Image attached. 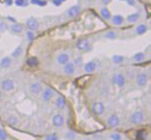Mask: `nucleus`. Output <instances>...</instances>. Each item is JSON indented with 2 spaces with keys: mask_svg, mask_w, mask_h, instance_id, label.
Segmentation results:
<instances>
[{
  "mask_svg": "<svg viewBox=\"0 0 151 140\" xmlns=\"http://www.w3.org/2000/svg\"><path fill=\"white\" fill-rule=\"evenodd\" d=\"M69 61H70V56H69L68 53H65V52L59 53V54L57 55V57H56L57 64L61 65V66L65 65L67 62H69Z\"/></svg>",
  "mask_w": 151,
  "mask_h": 140,
  "instance_id": "nucleus-12",
  "label": "nucleus"
},
{
  "mask_svg": "<svg viewBox=\"0 0 151 140\" xmlns=\"http://www.w3.org/2000/svg\"><path fill=\"white\" fill-rule=\"evenodd\" d=\"M6 122H7V124H9V125H16L18 122V119L15 117V115H9V117H7Z\"/></svg>",
  "mask_w": 151,
  "mask_h": 140,
  "instance_id": "nucleus-30",
  "label": "nucleus"
},
{
  "mask_svg": "<svg viewBox=\"0 0 151 140\" xmlns=\"http://www.w3.org/2000/svg\"><path fill=\"white\" fill-rule=\"evenodd\" d=\"M146 60V54L144 52H138L134 55H132L130 61L134 63H140V62H144Z\"/></svg>",
  "mask_w": 151,
  "mask_h": 140,
  "instance_id": "nucleus-16",
  "label": "nucleus"
},
{
  "mask_svg": "<svg viewBox=\"0 0 151 140\" xmlns=\"http://www.w3.org/2000/svg\"><path fill=\"white\" fill-rule=\"evenodd\" d=\"M7 29H9V26H7V24L5 23L4 21H0V32H1V33H3V32H5Z\"/></svg>",
  "mask_w": 151,
  "mask_h": 140,
  "instance_id": "nucleus-34",
  "label": "nucleus"
},
{
  "mask_svg": "<svg viewBox=\"0 0 151 140\" xmlns=\"http://www.w3.org/2000/svg\"><path fill=\"white\" fill-rule=\"evenodd\" d=\"M5 2H6V5H12L13 4V0H6Z\"/></svg>",
  "mask_w": 151,
  "mask_h": 140,
  "instance_id": "nucleus-39",
  "label": "nucleus"
},
{
  "mask_svg": "<svg viewBox=\"0 0 151 140\" xmlns=\"http://www.w3.org/2000/svg\"><path fill=\"white\" fill-rule=\"evenodd\" d=\"M111 1L112 0H101V3H103L104 5H108Z\"/></svg>",
  "mask_w": 151,
  "mask_h": 140,
  "instance_id": "nucleus-38",
  "label": "nucleus"
},
{
  "mask_svg": "<svg viewBox=\"0 0 151 140\" xmlns=\"http://www.w3.org/2000/svg\"><path fill=\"white\" fill-rule=\"evenodd\" d=\"M55 105L58 109H63L66 106V99L63 96H57L55 100Z\"/></svg>",
  "mask_w": 151,
  "mask_h": 140,
  "instance_id": "nucleus-21",
  "label": "nucleus"
},
{
  "mask_svg": "<svg viewBox=\"0 0 151 140\" xmlns=\"http://www.w3.org/2000/svg\"><path fill=\"white\" fill-rule=\"evenodd\" d=\"M119 1H125V0H119Z\"/></svg>",
  "mask_w": 151,
  "mask_h": 140,
  "instance_id": "nucleus-44",
  "label": "nucleus"
},
{
  "mask_svg": "<svg viewBox=\"0 0 151 140\" xmlns=\"http://www.w3.org/2000/svg\"><path fill=\"white\" fill-rule=\"evenodd\" d=\"M22 54H23V46L19 45L15 48V50H14L13 53H12V57H14V58H18V57L21 56Z\"/></svg>",
  "mask_w": 151,
  "mask_h": 140,
  "instance_id": "nucleus-27",
  "label": "nucleus"
},
{
  "mask_svg": "<svg viewBox=\"0 0 151 140\" xmlns=\"http://www.w3.org/2000/svg\"><path fill=\"white\" fill-rule=\"evenodd\" d=\"M9 30H11L12 33L15 34V35H19V34H21L22 32H23V26H22L21 24L14 23V24H12V25H11Z\"/></svg>",
  "mask_w": 151,
  "mask_h": 140,
  "instance_id": "nucleus-18",
  "label": "nucleus"
},
{
  "mask_svg": "<svg viewBox=\"0 0 151 140\" xmlns=\"http://www.w3.org/2000/svg\"><path fill=\"white\" fill-rule=\"evenodd\" d=\"M99 69V62L96 60H91L89 62H87L83 67V70L86 73H93Z\"/></svg>",
  "mask_w": 151,
  "mask_h": 140,
  "instance_id": "nucleus-8",
  "label": "nucleus"
},
{
  "mask_svg": "<svg viewBox=\"0 0 151 140\" xmlns=\"http://www.w3.org/2000/svg\"><path fill=\"white\" fill-rule=\"evenodd\" d=\"M136 82H137V86L140 87V88L146 87L147 84H148V75H147V73H145V72H140V73L137 74Z\"/></svg>",
  "mask_w": 151,
  "mask_h": 140,
  "instance_id": "nucleus-10",
  "label": "nucleus"
},
{
  "mask_svg": "<svg viewBox=\"0 0 151 140\" xmlns=\"http://www.w3.org/2000/svg\"><path fill=\"white\" fill-rule=\"evenodd\" d=\"M125 1L129 6H134L136 5V0H125Z\"/></svg>",
  "mask_w": 151,
  "mask_h": 140,
  "instance_id": "nucleus-37",
  "label": "nucleus"
},
{
  "mask_svg": "<svg viewBox=\"0 0 151 140\" xmlns=\"http://www.w3.org/2000/svg\"><path fill=\"white\" fill-rule=\"evenodd\" d=\"M65 123L64 117L60 113H56L54 117H52V124L55 128H62Z\"/></svg>",
  "mask_w": 151,
  "mask_h": 140,
  "instance_id": "nucleus-15",
  "label": "nucleus"
},
{
  "mask_svg": "<svg viewBox=\"0 0 151 140\" xmlns=\"http://www.w3.org/2000/svg\"><path fill=\"white\" fill-rule=\"evenodd\" d=\"M91 110H92V112L94 113V114L103 115L106 111V106L101 101H95V102L91 105Z\"/></svg>",
  "mask_w": 151,
  "mask_h": 140,
  "instance_id": "nucleus-6",
  "label": "nucleus"
},
{
  "mask_svg": "<svg viewBox=\"0 0 151 140\" xmlns=\"http://www.w3.org/2000/svg\"><path fill=\"white\" fill-rule=\"evenodd\" d=\"M0 140H7V134L2 128H0Z\"/></svg>",
  "mask_w": 151,
  "mask_h": 140,
  "instance_id": "nucleus-36",
  "label": "nucleus"
},
{
  "mask_svg": "<svg viewBox=\"0 0 151 140\" xmlns=\"http://www.w3.org/2000/svg\"><path fill=\"white\" fill-rule=\"evenodd\" d=\"M25 25L30 31H36L40 28V22L34 18H29V19L26 20Z\"/></svg>",
  "mask_w": 151,
  "mask_h": 140,
  "instance_id": "nucleus-14",
  "label": "nucleus"
},
{
  "mask_svg": "<svg viewBox=\"0 0 151 140\" xmlns=\"http://www.w3.org/2000/svg\"><path fill=\"white\" fill-rule=\"evenodd\" d=\"M81 13V6L79 4H75L73 6H70L65 13V16L67 18H76L77 16H79Z\"/></svg>",
  "mask_w": 151,
  "mask_h": 140,
  "instance_id": "nucleus-13",
  "label": "nucleus"
},
{
  "mask_svg": "<svg viewBox=\"0 0 151 140\" xmlns=\"http://www.w3.org/2000/svg\"><path fill=\"white\" fill-rule=\"evenodd\" d=\"M26 39L28 40V41H32V40L34 39V37H35V35H34V31H27L26 32Z\"/></svg>",
  "mask_w": 151,
  "mask_h": 140,
  "instance_id": "nucleus-32",
  "label": "nucleus"
},
{
  "mask_svg": "<svg viewBox=\"0 0 151 140\" xmlns=\"http://www.w3.org/2000/svg\"><path fill=\"white\" fill-rule=\"evenodd\" d=\"M113 82L118 89H123L126 85V78L121 72H116L113 76Z\"/></svg>",
  "mask_w": 151,
  "mask_h": 140,
  "instance_id": "nucleus-3",
  "label": "nucleus"
},
{
  "mask_svg": "<svg viewBox=\"0 0 151 140\" xmlns=\"http://www.w3.org/2000/svg\"><path fill=\"white\" fill-rule=\"evenodd\" d=\"M42 91V86L40 82H32L29 85V92L32 96H40Z\"/></svg>",
  "mask_w": 151,
  "mask_h": 140,
  "instance_id": "nucleus-9",
  "label": "nucleus"
},
{
  "mask_svg": "<svg viewBox=\"0 0 151 140\" xmlns=\"http://www.w3.org/2000/svg\"><path fill=\"white\" fill-rule=\"evenodd\" d=\"M64 138L66 140H75L76 133L73 131H66L64 134Z\"/></svg>",
  "mask_w": 151,
  "mask_h": 140,
  "instance_id": "nucleus-28",
  "label": "nucleus"
},
{
  "mask_svg": "<svg viewBox=\"0 0 151 140\" xmlns=\"http://www.w3.org/2000/svg\"><path fill=\"white\" fill-rule=\"evenodd\" d=\"M106 124L109 128H117L119 127L120 125V117L118 114H110L109 117H107V121H106Z\"/></svg>",
  "mask_w": 151,
  "mask_h": 140,
  "instance_id": "nucleus-7",
  "label": "nucleus"
},
{
  "mask_svg": "<svg viewBox=\"0 0 151 140\" xmlns=\"http://www.w3.org/2000/svg\"><path fill=\"white\" fill-rule=\"evenodd\" d=\"M1 97H2V93H1V91H0V100H1Z\"/></svg>",
  "mask_w": 151,
  "mask_h": 140,
  "instance_id": "nucleus-40",
  "label": "nucleus"
},
{
  "mask_svg": "<svg viewBox=\"0 0 151 140\" xmlns=\"http://www.w3.org/2000/svg\"><path fill=\"white\" fill-rule=\"evenodd\" d=\"M12 64H13V60L11 57H3L0 60V68L2 69H7L9 67H11Z\"/></svg>",
  "mask_w": 151,
  "mask_h": 140,
  "instance_id": "nucleus-19",
  "label": "nucleus"
},
{
  "mask_svg": "<svg viewBox=\"0 0 151 140\" xmlns=\"http://www.w3.org/2000/svg\"><path fill=\"white\" fill-rule=\"evenodd\" d=\"M111 60H112V62H113V64L120 65L125 62V57L122 56V55H114V56H112Z\"/></svg>",
  "mask_w": 151,
  "mask_h": 140,
  "instance_id": "nucleus-24",
  "label": "nucleus"
},
{
  "mask_svg": "<svg viewBox=\"0 0 151 140\" xmlns=\"http://www.w3.org/2000/svg\"><path fill=\"white\" fill-rule=\"evenodd\" d=\"M83 140H92V139H90V138H85V139H83Z\"/></svg>",
  "mask_w": 151,
  "mask_h": 140,
  "instance_id": "nucleus-41",
  "label": "nucleus"
},
{
  "mask_svg": "<svg viewBox=\"0 0 151 140\" xmlns=\"http://www.w3.org/2000/svg\"><path fill=\"white\" fill-rule=\"evenodd\" d=\"M86 1H88V2H90V1H93V0H86Z\"/></svg>",
  "mask_w": 151,
  "mask_h": 140,
  "instance_id": "nucleus-43",
  "label": "nucleus"
},
{
  "mask_svg": "<svg viewBox=\"0 0 151 140\" xmlns=\"http://www.w3.org/2000/svg\"><path fill=\"white\" fill-rule=\"evenodd\" d=\"M140 13L139 11H137V13H134V14H130V15H128L127 17H126V21H127V23L129 24H134L136 23V22H138L139 20H140Z\"/></svg>",
  "mask_w": 151,
  "mask_h": 140,
  "instance_id": "nucleus-23",
  "label": "nucleus"
},
{
  "mask_svg": "<svg viewBox=\"0 0 151 140\" xmlns=\"http://www.w3.org/2000/svg\"><path fill=\"white\" fill-rule=\"evenodd\" d=\"M15 4L17 6H20V7H24L28 4L27 1L26 0H15Z\"/></svg>",
  "mask_w": 151,
  "mask_h": 140,
  "instance_id": "nucleus-35",
  "label": "nucleus"
},
{
  "mask_svg": "<svg viewBox=\"0 0 151 140\" xmlns=\"http://www.w3.org/2000/svg\"><path fill=\"white\" fill-rule=\"evenodd\" d=\"M147 30H148V27H147L146 24H140V25H138L136 28H134V33L137 34V35H143V34H145L147 32Z\"/></svg>",
  "mask_w": 151,
  "mask_h": 140,
  "instance_id": "nucleus-22",
  "label": "nucleus"
},
{
  "mask_svg": "<svg viewBox=\"0 0 151 140\" xmlns=\"http://www.w3.org/2000/svg\"><path fill=\"white\" fill-rule=\"evenodd\" d=\"M76 69H77V66H76V63L71 62V61H69V62H67L65 65H63V73L65 74V75H73V74H75L76 72Z\"/></svg>",
  "mask_w": 151,
  "mask_h": 140,
  "instance_id": "nucleus-11",
  "label": "nucleus"
},
{
  "mask_svg": "<svg viewBox=\"0 0 151 140\" xmlns=\"http://www.w3.org/2000/svg\"><path fill=\"white\" fill-rule=\"evenodd\" d=\"M59 1H60V2H61V3H62V2H64L65 0H59Z\"/></svg>",
  "mask_w": 151,
  "mask_h": 140,
  "instance_id": "nucleus-42",
  "label": "nucleus"
},
{
  "mask_svg": "<svg viewBox=\"0 0 151 140\" xmlns=\"http://www.w3.org/2000/svg\"><path fill=\"white\" fill-rule=\"evenodd\" d=\"M111 22L114 26H121L124 24L125 22V19L122 17L121 15H115V16H112L111 18Z\"/></svg>",
  "mask_w": 151,
  "mask_h": 140,
  "instance_id": "nucleus-17",
  "label": "nucleus"
},
{
  "mask_svg": "<svg viewBox=\"0 0 151 140\" xmlns=\"http://www.w3.org/2000/svg\"><path fill=\"white\" fill-rule=\"evenodd\" d=\"M30 2H31V4L40 5V6L47 5V1H44V0H30Z\"/></svg>",
  "mask_w": 151,
  "mask_h": 140,
  "instance_id": "nucleus-31",
  "label": "nucleus"
},
{
  "mask_svg": "<svg viewBox=\"0 0 151 140\" xmlns=\"http://www.w3.org/2000/svg\"><path fill=\"white\" fill-rule=\"evenodd\" d=\"M104 37L110 40H114L118 37V33L116 31H114V30H109V31H107L104 34Z\"/></svg>",
  "mask_w": 151,
  "mask_h": 140,
  "instance_id": "nucleus-25",
  "label": "nucleus"
},
{
  "mask_svg": "<svg viewBox=\"0 0 151 140\" xmlns=\"http://www.w3.org/2000/svg\"><path fill=\"white\" fill-rule=\"evenodd\" d=\"M110 139L111 140H122V136H121V134L114 132V133H112L111 135H110Z\"/></svg>",
  "mask_w": 151,
  "mask_h": 140,
  "instance_id": "nucleus-33",
  "label": "nucleus"
},
{
  "mask_svg": "<svg viewBox=\"0 0 151 140\" xmlns=\"http://www.w3.org/2000/svg\"><path fill=\"white\" fill-rule=\"evenodd\" d=\"M99 14H101V18H103L104 20H106V21H110V20H111L112 14L108 7H106V6L101 7V9H99Z\"/></svg>",
  "mask_w": 151,
  "mask_h": 140,
  "instance_id": "nucleus-20",
  "label": "nucleus"
},
{
  "mask_svg": "<svg viewBox=\"0 0 151 140\" xmlns=\"http://www.w3.org/2000/svg\"><path fill=\"white\" fill-rule=\"evenodd\" d=\"M55 95V92L53 89L49 88V87H47V88L42 89V93H40V98H42V100L44 101V102H50V100H52V98L54 97Z\"/></svg>",
  "mask_w": 151,
  "mask_h": 140,
  "instance_id": "nucleus-5",
  "label": "nucleus"
},
{
  "mask_svg": "<svg viewBox=\"0 0 151 140\" xmlns=\"http://www.w3.org/2000/svg\"><path fill=\"white\" fill-rule=\"evenodd\" d=\"M45 140H59V136L56 133H51L45 137Z\"/></svg>",
  "mask_w": 151,
  "mask_h": 140,
  "instance_id": "nucleus-29",
  "label": "nucleus"
},
{
  "mask_svg": "<svg viewBox=\"0 0 151 140\" xmlns=\"http://www.w3.org/2000/svg\"><path fill=\"white\" fill-rule=\"evenodd\" d=\"M16 88V82L12 78H4L0 82V89L4 92H13Z\"/></svg>",
  "mask_w": 151,
  "mask_h": 140,
  "instance_id": "nucleus-2",
  "label": "nucleus"
},
{
  "mask_svg": "<svg viewBox=\"0 0 151 140\" xmlns=\"http://www.w3.org/2000/svg\"><path fill=\"white\" fill-rule=\"evenodd\" d=\"M76 48H78L81 52H87L91 48V43L90 40L87 39V38H82V39H79L76 43Z\"/></svg>",
  "mask_w": 151,
  "mask_h": 140,
  "instance_id": "nucleus-4",
  "label": "nucleus"
},
{
  "mask_svg": "<svg viewBox=\"0 0 151 140\" xmlns=\"http://www.w3.org/2000/svg\"><path fill=\"white\" fill-rule=\"evenodd\" d=\"M26 64L30 67H35V66H38L40 61H38V59L36 58V57H31V58H29L26 61Z\"/></svg>",
  "mask_w": 151,
  "mask_h": 140,
  "instance_id": "nucleus-26",
  "label": "nucleus"
},
{
  "mask_svg": "<svg viewBox=\"0 0 151 140\" xmlns=\"http://www.w3.org/2000/svg\"><path fill=\"white\" fill-rule=\"evenodd\" d=\"M145 121V113L142 110H136L130 114L129 123L132 125H140Z\"/></svg>",
  "mask_w": 151,
  "mask_h": 140,
  "instance_id": "nucleus-1",
  "label": "nucleus"
}]
</instances>
